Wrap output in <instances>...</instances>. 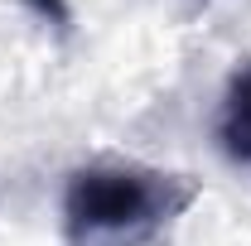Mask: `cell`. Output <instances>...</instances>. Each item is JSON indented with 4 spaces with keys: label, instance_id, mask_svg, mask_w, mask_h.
<instances>
[{
    "label": "cell",
    "instance_id": "6da1fadb",
    "mask_svg": "<svg viewBox=\"0 0 251 246\" xmlns=\"http://www.w3.org/2000/svg\"><path fill=\"white\" fill-rule=\"evenodd\" d=\"M198 184L135 159H97L68 174L63 188V242L68 246H150L184 217Z\"/></svg>",
    "mask_w": 251,
    "mask_h": 246
},
{
    "label": "cell",
    "instance_id": "7a4b0ae2",
    "mask_svg": "<svg viewBox=\"0 0 251 246\" xmlns=\"http://www.w3.org/2000/svg\"><path fill=\"white\" fill-rule=\"evenodd\" d=\"M218 140L232 159L251 164V63L232 73L227 97H222V116H218Z\"/></svg>",
    "mask_w": 251,
    "mask_h": 246
}]
</instances>
